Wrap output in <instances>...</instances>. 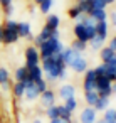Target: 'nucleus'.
<instances>
[{"mask_svg":"<svg viewBox=\"0 0 116 123\" xmlns=\"http://www.w3.org/2000/svg\"><path fill=\"white\" fill-rule=\"evenodd\" d=\"M42 71L46 73L49 81H56V79H64L66 78V64L62 61L61 54H54L49 59L42 61Z\"/></svg>","mask_w":116,"mask_h":123,"instance_id":"1","label":"nucleus"},{"mask_svg":"<svg viewBox=\"0 0 116 123\" xmlns=\"http://www.w3.org/2000/svg\"><path fill=\"white\" fill-rule=\"evenodd\" d=\"M62 49H64V46H62L61 39H59V37H51L49 41H46V42L39 47L41 61L49 59V57H52L54 54H61V52H62Z\"/></svg>","mask_w":116,"mask_h":123,"instance_id":"2","label":"nucleus"},{"mask_svg":"<svg viewBox=\"0 0 116 123\" xmlns=\"http://www.w3.org/2000/svg\"><path fill=\"white\" fill-rule=\"evenodd\" d=\"M74 36H76L77 41L89 42V41L96 36V25H82V24H76V25H74Z\"/></svg>","mask_w":116,"mask_h":123,"instance_id":"3","label":"nucleus"},{"mask_svg":"<svg viewBox=\"0 0 116 123\" xmlns=\"http://www.w3.org/2000/svg\"><path fill=\"white\" fill-rule=\"evenodd\" d=\"M39 61H41V56H39V49L35 46H30L25 49V68H34V66H39Z\"/></svg>","mask_w":116,"mask_h":123,"instance_id":"4","label":"nucleus"},{"mask_svg":"<svg viewBox=\"0 0 116 123\" xmlns=\"http://www.w3.org/2000/svg\"><path fill=\"white\" fill-rule=\"evenodd\" d=\"M56 34H59V31H51V29H47V27L44 25V29H42L35 37H34V44H35V47L39 49L46 41H49V39H51L52 36H56Z\"/></svg>","mask_w":116,"mask_h":123,"instance_id":"5","label":"nucleus"},{"mask_svg":"<svg viewBox=\"0 0 116 123\" xmlns=\"http://www.w3.org/2000/svg\"><path fill=\"white\" fill-rule=\"evenodd\" d=\"M96 73L94 69H87L86 71V76H84V83H82V88H84V93L86 91H96Z\"/></svg>","mask_w":116,"mask_h":123,"instance_id":"6","label":"nucleus"},{"mask_svg":"<svg viewBox=\"0 0 116 123\" xmlns=\"http://www.w3.org/2000/svg\"><path fill=\"white\" fill-rule=\"evenodd\" d=\"M72 71H76V73H86L87 71V61L81 56V54H77L76 57H74V61L71 62V66H69Z\"/></svg>","mask_w":116,"mask_h":123,"instance_id":"7","label":"nucleus"},{"mask_svg":"<svg viewBox=\"0 0 116 123\" xmlns=\"http://www.w3.org/2000/svg\"><path fill=\"white\" fill-rule=\"evenodd\" d=\"M96 121V110L93 106H87L81 111V123H94Z\"/></svg>","mask_w":116,"mask_h":123,"instance_id":"8","label":"nucleus"},{"mask_svg":"<svg viewBox=\"0 0 116 123\" xmlns=\"http://www.w3.org/2000/svg\"><path fill=\"white\" fill-rule=\"evenodd\" d=\"M17 34H19V37H24V39H34L29 22H19L17 24Z\"/></svg>","mask_w":116,"mask_h":123,"instance_id":"9","label":"nucleus"},{"mask_svg":"<svg viewBox=\"0 0 116 123\" xmlns=\"http://www.w3.org/2000/svg\"><path fill=\"white\" fill-rule=\"evenodd\" d=\"M19 34L17 31H12V29H4V37H2V42L4 44H15L19 41Z\"/></svg>","mask_w":116,"mask_h":123,"instance_id":"10","label":"nucleus"},{"mask_svg":"<svg viewBox=\"0 0 116 123\" xmlns=\"http://www.w3.org/2000/svg\"><path fill=\"white\" fill-rule=\"evenodd\" d=\"M27 78H29V79H32L34 83H35V81H39V79H42V78H44V71H42V68H41V66L29 68V69H27Z\"/></svg>","mask_w":116,"mask_h":123,"instance_id":"11","label":"nucleus"},{"mask_svg":"<svg viewBox=\"0 0 116 123\" xmlns=\"http://www.w3.org/2000/svg\"><path fill=\"white\" fill-rule=\"evenodd\" d=\"M61 56H62L64 64H66V66H71V62L74 61V57L77 56V52H76L74 49H71V47H64L62 52H61Z\"/></svg>","mask_w":116,"mask_h":123,"instance_id":"12","label":"nucleus"},{"mask_svg":"<svg viewBox=\"0 0 116 123\" xmlns=\"http://www.w3.org/2000/svg\"><path fill=\"white\" fill-rule=\"evenodd\" d=\"M74 94H76V89H74L72 84H64V86H61V89H59V96H61L64 101L69 99V98H74Z\"/></svg>","mask_w":116,"mask_h":123,"instance_id":"13","label":"nucleus"},{"mask_svg":"<svg viewBox=\"0 0 116 123\" xmlns=\"http://www.w3.org/2000/svg\"><path fill=\"white\" fill-rule=\"evenodd\" d=\"M41 101H42V105H44L46 108L52 106V105H54V101H56V94H54V91L46 89V91L41 94Z\"/></svg>","mask_w":116,"mask_h":123,"instance_id":"14","label":"nucleus"},{"mask_svg":"<svg viewBox=\"0 0 116 123\" xmlns=\"http://www.w3.org/2000/svg\"><path fill=\"white\" fill-rule=\"evenodd\" d=\"M59 24H61V19L54 14L47 15V20H46V27L51 29V31H59Z\"/></svg>","mask_w":116,"mask_h":123,"instance_id":"15","label":"nucleus"},{"mask_svg":"<svg viewBox=\"0 0 116 123\" xmlns=\"http://www.w3.org/2000/svg\"><path fill=\"white\" fill-rule=\"evenodd\" d=\"M96 36L106 39L108 37V22L106 20H101V22H96Z\"/></svg>","mask_w":116,"mask_h":123,"instance_id":"16","label":"nucleus"},{"mask_svg":"<svg viewBox=\"0 0 116 123\" xmlns=\"http://www.w3.org/2000/svg\"><path fill=\"white\" fill-rule=\"evenodd\" d=\"M116 57V52L111 49V47H103L101 49V61L103 62H109L111 59Z\"/></svg>","mask_w":116,"mask_h":123,"instance_id":"17","label":"nucleus"},{"mask_svg":"<svg viewBox=\"0 0 116 123\" xmlns=\"http://www.w3.org/2000/svg\"><path fill=\"white\" fill-rule=\"evenodd\" d=\"M9 83H10L9 71L5 68H0V86H2L4 89H9Z\"/></svg>","mask_w":116,"mask_h":123,"instance_id":"18","label":"nucleus"},{"mask_svg":"<svg viewBox=\"0 0 116 123\" xmlns=\"http://www.w3.org/2000/svg\"><path fill=\"white\" fill-rule=\"evenodd\" d=\"M89 17L94 20V22H101V20H106V10L104 9H98V10H91L89 12Z\"/></svg>","mask_w":116,"mask_h":123,"instance_id":"19","label":"nucleus"},{"mask_svg":"<svg viewBox=\"0 0 116 123\" xmlns=\"http://www.w3.org/2000/svg\"><path fill=\"white\" fill-rule=\"evenodd\" d=\"M24 96H25L29 101H34V99H37L41 94H39V91L35 89V84H32V86L25 88V91H24Z\"/></svg>","mask_w":116,"mask_h":123,"instance_id":"20","label":"nucleus"},{"mask_svg":"<svg viewBox=\"0 0 116 123\" xmlns=\"http://www.w3.org/2000/svg\"><path fill=\"white\" fill-rule=\"evenodd\" d=\"M108 105H109V98H103V96H99L98 98V101H96V105L93 106L96 111H104V110H108Z\"/></svg>","mask_w":116,"mask_h":123,"instance_id":"21","label":"nucleus"},{"mask_svg":"<svg viewBox=\"0 0 116 123\" xmlns=\"http://www.w3.org/2000/svg\"><path fill=\"white\" fill-rule=\"evenodd\" d=\"M98 98H99V94H98L96 91H86V93H84V99H86V103H87L89 106H94L96 101H98Z\"/></svg>","mask_w":116,"mask_h":123,"instance_id":"22","label":"nucleus"},{"mask_svg":"<svg viewBox=\"0 0 116 123\" xmlns=\"http://www.w3.org/2000/svg\"><path fill=\"white\" fill-rule=\"evenodd\" d=\"M25 79H27V68H25V66L17 68V69H15V81L22 83V81H25Z\"/></svg>","mask_w":116,"mask_h":123,"instance_id":"23","label":"nucleus"},{"mask_svg":"<svg viewBox=\"0 0 116 123\" xmlns=\"http://www.w3.org/2000/svg\"><path fill=\"white\" fill-rule=\"evenodd\" d=\"M46 115H47L49 120H56V118H59V106H57V105L49 106L47 111H46Z\"/></svg>","mask_w":116,"mask_h":123,"instance_id":"24","label":"nucleus"},{"mask_svg":"<svg viewBox=\"0 0 116 123\" xmlns=\"http://www.w3.org/2000/svg\"><path fill=\"white\" fill-rule=\"evenodd\" d=\"M87 44H89L93 49H101V47H103V44H104V39H103V37H99V36H94Z\"/></svg>","mask_w":116,"mask_h":123,"instance_id":"25","label":"nucleus"},{"mask_svg":"<svg viewBox=\"0 0 116 123\" xmlns=\"http://www.w3.org/2000/svg\"><path fill=\"white\" fill-rule=\"evenodd\" d=\"M86 47H87V42H82V41H77V39H76V41L72 42V46H71V49H74L77 54H81L82 51H86Z\"/></svg>","mask_w":116,"mask_h":123,"instance_id":"26","label":"nucleus"},{"mask_svg":"<svg viewBox=\"0 0 116 123\" xmlns=\"http://www.w3.org/2000/svg\"><path fill=\"white\" fill-rule=\"evenodd\" d=\"M14 94L17 96V98H22L24 96V91H25V86H24V83H19V81H15V84H14Z\"/></svg>","mask_w":116,"mask_h":123,"instance_id":"27","label":"nucleus"},{"mask_svg":"<svg viewBox=\"0 0 116 123\" xmlns=\"http://www.w3.org/2000/svg\"><path fill=\"white\" fill-rule=\"evenodd\" d=\"M103 120H104V121H116V110H111V108L104 110Z\"/></svg>","mask_w":116,"mask_h":123,"instance_id":"28","label":"nucleus"},{"mask_svg":"<svg viewBox=\"0 0 116 123\" xmlns=\"http://www.w3.org/2000/svg\"><path fill=\"white\" fill-rule=\"evenodd\" d=\"M91 4V10H98V9H106V2L104 0H89ZM89 15V14H87Z\"/></svg>","mask_w":116,"mask_h":123,"instance_id":"29","label":"nucleus"},{"mask_svg":"<svg viewBox=\"0 0 116 123\" xmlns=\"http://www.w3.org/2000/svg\"><path fill=\"white\" fill-rule=\"evenodd\" d=\"M34 84H35V89L39 91V94H42L46 89H49V88H47V81H46L44 78H42V79H39V81H35Z\"/></svg>","mask_w":116,"mask_h":123,"instance_id":"30","label":"nucleus"},{"mask_svg":"<svg viewBox=\"0 0 116 123\" xmlns=\"http://www.w3.org/2000/svg\"><path fill=\"white\" fill-rule=\"evenodd\" d=\"M77 7H79L81 14H89V12H91V4H89V0H84V2H77Z\"/></svg>","mask_w":116,"mask_h":123,"instance_id":"31","label":"nucleus"},{"mask_svg":"<svg viewBox=\"0 0 116 123\" xmlns=\"http://www.w3.org/2000/svg\"><path fill=\"white\" fill-rule=\"evenodd\" d=\"M76 106H77V101H76V98H69V99H66V101H64V108H66V110H69L71 113L76 110Z\"/></svg>","mask_w":116,"mask_h":123,"instance_id":"32","label":"nucleus"},{"mask_svg":"<svg viewBox=\"0 0 116 123\" xmlns=\"http://www.w3.org/2000/svg\"><path fill=\"white\" fill-rule=\"evenodd\" d=\"M71 116H72V113H71L69 110H66L64 105H61V106H59V118H61V120H71Z\"/></svg>","mask_w":116,"mask_h":123,"instance_id":"33","label":"nucleus"},{"mask_svg":"<svg viewBox=\"0 0 116 123\" xmlns=\"http://www.w3.org/2000/svg\"><path fill=\"white\" fill-rule=\"evenodd\" d=\"M39 7H41V12L42 14H49V10L52 9V0H44Z\"/></svg>","mask_w":116,"mask_h":123,"instance_id":"34","label":"nucleus"},{"mask_svg":"<svg viewBox=\"0 0 116 123\" xmlns=\"http://www.w3.org/2000/svg\"><path fill=\"white\" fill-rule=\"evenodd\" d=\"M79 15H81V10H79V7H77V5H74V7H71V9H69V17H71V19H74V20H76Z\"/></svg>","mask_w":116,"mask_h":123,"instance_id":"35","label":"nucleus"},{"mask_svg":"<svg viewBox=\"0 0 116 123\" xmlns=\"http://www.w3.org/2000/svg\"><path fill=\"white\" fill-rule=\"evenodd\" d=\"M17 24H19V22H15V20L9 19V20H5V24H4V29H12V31H17Z\"/></svg>","mask_w":116,"mask_h":123,"instance_id":"36","label":"nucleus"},{"mask_svg":"<svg viewBox=\"0 0 116 123\" xmlns=\"http://www.w3.org/2000/svg\"><path fill=\"white\" fill-rule=\"evenodd\" d=\"M94 73H96V76H104V64L96 66V68H94Z\"/></svg>","mask_w":116,"mask_h":123,"instance_id":"37","label":"nucleus"},{"mask_svg":"<svg viewBox=\"0 0 116 123\" xmlns=\"http://www.w3.org/2000/svg\"><path fill=\"white\" fill-rule=\"evenodd\" d=\"M0 5H2L4 9H5V7H10V5H12V0H0Z\"/></svg>","mask_w":116,"mask_h":123,"instance_id":"38","label":"nucleus"},{"mask_svg":"<svg viewBox=\"0 0 116 123\" xmlns=\"http://www.w3.org/2000/svg\"><path fill=\"white\" fill-rule=\"evenodd\" d=\"M108 47H111V49L116 52V37H113V39H111V42H109V46H108Z\"/></svg>","mask_w":116,"mask_h":123,"instance_id":"39","label":"nucleus"},{"mask_svg":"<svg viewBox=\"0 0 116 123\" xmlns=\"http://www.w3.org/2000/svg\"><path fill=\"white\" fill-rule=\"evenodd\" d=\"M51 123H71V120H61V118H56V120H51Z\"/></svg>","mask_w":116,"mask_h":123,"instance_id":"40","label":"nucleus"},{"mask_svg":"<svg viewBox=\"0 0 116 123\" xmlns=\"http://www.w3.org/2000/svg\"><path fill=\"white\" fill-rule=\"evenodd\" d=\"M4 12H5L7 15H12V12H14V7H12V5H10V7H5V9H4Z\"/></svg>","mask_w":116,"mask_h":123,"instance_id":"41","label":"nucleus"},{"mask_svg":"<svg viewBox=\"0 0 116 123\" xmlns=\"http://www.w3.org/2000/svg\"><path fill=\"white\" fill-rule=\"evenodd\" d=\"M111 22H113V25H116V12L111 14Z\"/></svg>","mask_w":116,"mask_h":123,"instance_id":"42","label":"nucleus"},{"mask_svg":"<svg viewBox=\"0 0 116 123\" xmlns=\"http://www.w3.org/2000/svg\"><path fill=\"white\" fill-rule=\"evenodd\" d=\"M2 37H4V25H0V42H2Z\"/></svg>","mask_w":116,"mask_h":123,"instance_id":"43","label":"nucleus"},{"mask_svg":"<svg viewBox=\"0 0 116 123\" xmlns=\"http://www.w3.org/2000/svg\"><path fill=\"white\" fill-rule=\"evenodd\" d=\"M34 2H35V4H37V5H41V4H42V2H44V0H34Z\"/></svg>","mask_w":116,"mask_h":123,"instance_id":"44","label":"nucleus"},{"mask_svg":"<svg viewBox=\"0 0 116 123\" xmlns=\"http://www.w3.org/2000/svg\"><path fill=\"white\" fill-rule=\"evenodd\" d=\"M104 2H106V5H108V4H113L114 0H104Z\"/></svg>","mask_w":116,"mask_h":123,"instance_id":"45","label":"nucleus"},{"mask_svg":"<svg viewBox=\"0 0 116 123\" xmlns=\"http://www.w3.org/2000/svg\"><path fill=\"white\" fill-rule=\"evenodd\" d=\"M94 123H106L104 120H98V121H94Z\"/></svg>","mask_w":116,"mask_h":123,"instance_id":"46","label":"nucleus"},{"mask_svg":"<svg viewBox=\"0 0 116 123\" xmlns=\"http://www.w3.org/2000/svg\"><path fill=\"white\" fill-rule=\"evenodd\" d=\"M34 123H42V121L41 120H34Z\"/></svg>","mask_w":116,"mask_h":123,"instance_id":"47","label":"nucleus"},{"mask_svg":"<svg viewBox=\"0 0 116 123\" xmlns=\"http://www.w3.org/2000/svg\"><path fill=\"white\" fill-rule=\"evenodd\" d=\"M106 123H116V121H106Z\"/></svg>","mask_w":116,"mask_h":123,"instance_id":"48","label":"nucleus"},{"mask_svg":"<svg viewBox=\"0 0 116 123\" xmlns=\"http://www.w3.org/2000/svg\"><path fill=\"white\" fill-rule=\"evenodd\" d=\"M77 2H84V0H77Z\"/></svg>","mask_w":116,"mask_h":123,"instance_id":"49","label":"nucleus"}]
</instances>
